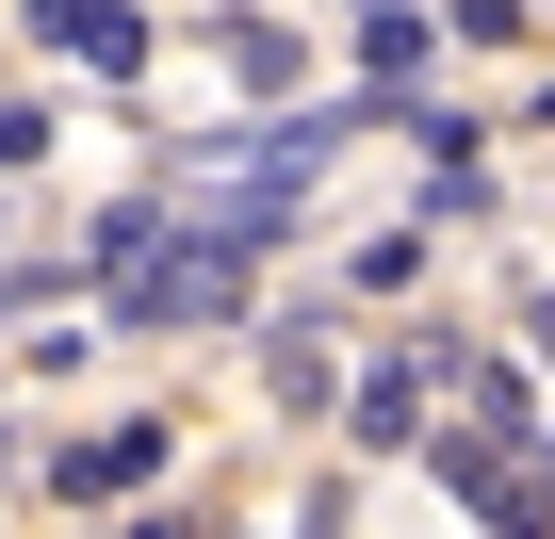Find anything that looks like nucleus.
Wrapping results in <instances>:
<instances>
[{
	"label": "nucleus",
	"instance_id": "obj_1",
	"mask_svg": "<svg viewBox=\"0 0 555 539\" xmlns=\"http://www.w3.org/2000/svg\"><path fill=\"white\" fill-rule=\"evenodd\" d=\"M245 261H261V245H229V229H196V213H180V229L131 261V279H115V328H147V344L229 328V311H245Z\"/></svg>",
	"mask_w": 555,
	"mask_h": 539
},
{
	"label": "nucleus",
	"instance_id": "obj_2",
	"mask_svg": "<svg viewBox=\"0 0 555 539\" xmlns=\"http://www.w3.org/2000/svg\"><path fill=\"white\" fill-rule=\"evenodd\" d=\"M261 393H278V409H311V425L360 393V376H344V344H327V311H261Z\"/></svg>",
	"mask_w": 555,
	"mask_h": 539
},
{
	"label": "nucleus",
	"instance_id": "obj_3",
	"mask_svg": "<svg viewBox=\"0 0 555 539\" xmlns=\"http://www.w3.org/2000/svg\"><path fill=\"white\" fill-rule=\"evenodd\" d=\"M147 474H164V425H99V441H66V458H50V490H66V506H115V490H147Z\"/></svg>",
	"mask_w": 555,
	"mask_h": 539
},
{
	"label": "nucleus",
	"instance_id": "obj_4",
	"mask_svg": "<svg viewBox=\"0 0 555 539\" xmlns=\"http://www.w3.org/2000/svg\"><path fill=\"white\" fill-rule=\"evenodd\" d=\"M425 393H441V376H425V360H392V376H360V393H344V425H360L376 458H409V441H425Z\"/></svg>",
	"mask_w": 555,
	"mask_h": 539
},
{
	"label": "nucleus",
	"instance_id": "obj_5",
	"mask_svg": "<svg viewBox=\"0 0 555 539\" xmlns=\"http://www.w3.org/2000/svg\"><path fill=\"white\" fill-rule=\"evenodd\" d=\"M457 425H474V441H506V458H539V393H522L506 360H474V376H457Z\"/></svg>",
	"mask_w": 555,
	"mask_h": 539
},
{
	"label": "nucleus",
	"instance_id": "obj_6",
	"mask_svg": "<svg viewBox=\"0 0 555 539\" xmlns=\"http://www.w3.org/2000/svg\"><path fill=\"white\" fill-rule=\"evenodd\" d=\"M360 66H376V99L409 115V82H425V17H409V0H376V34H360Z\"/></svg>",
	"mask_w": 555,
	"mask_h": 539
},
{
	"label": "nucleus",
	"instance_id": "obj_7",
	"mask_svg": "<svg viewBox=\"0 0 555 539\" xmlns=\"http://www.w3.org/2000/svg\"><path fill=\"white\" fill-rule=\"evenodd\" d=\"M164 213H180V196H115V213H99V229H82V261H99V279H131V261H147V245H164Z\"/></svg>",
	"mask_w": 555,
	"mask_h": 539
},
{
	"label": "nucleus",
	"instance_id": "obj_8",
	"mask_svg": "<svg viewBox=\"0 0 555 539\" xmlns=\"http://www.w3.org/2000/svg\"><path fill=\"white\" fill-rule=\"evenodd\" d=\"M66 50H82V66H147V34L115 17V0H66Z\"/></svg>",
	"mask_w": 555,
	"mask_h": 539
},
{
	"label": "nucleus",
	"instance_id": "obj_9",
	"mask_svg": "<svg viewBox=\"0 0 555 539\" xmlns=\"http://www.w3.org/2000/svg\"><path fill=\"white\" fill-rule=\"evenodd\" d=\"M34 147H50V115H34V99H0V164H34Z\"/></svg>",
	"mask_w": 555,
	"mask_h": 539
},
{
	"label": "nucleus",
	"instance_id": "obj_10",
	"mask_svg": "<svg viewBox=\"0 0 555 539\" xmlns=\"http://www.w3.org/2000/svg\"><path fill=\"white\" fill-rule=\"evenodd\" d=\"M522 344H539V376H555V279H539V295H522Z\"/></svg>",
	"mask_w": 555,
	"mask_h": 539
},
{
	"label": "nucleus",
	"instance_id": "obj_11",
	"mask_svg": "<svg viewBox=\"0 0 555 539\" xmlns=\"http://www.w3.org/2000/svg\"><path fill=\"white\" fill-rule=\"evenodd\" d=\"M131 539H196V523H131Z\"/></svg>",
	"mask_w": 555,
	"mask_h": 539
},
{
	"label": "nucleus",
	"instance_id": "obj_12",
	"mask_svg": "<svg viewBox=\"0 0 555 539\" xmlns=\"http://www.w3.org/2000/svg\"><path fill=\"white\" fill-rule=\"evenodd\" d=\"M539 490H555V425H539Z\"/></svg>",
	"mask_w": 555,
	"mask_h": 539
},
{
	"label": "nucleus",
	"instance_id": "obj_13",
	"mask_svg": "<svg viewBox=\"0 0 555 539\" xmlns=\"http://www.w3.org/2000/svg\"><path fill=\"white\" fill-rule=\"evenodd\" d=\"M0 474H17V441H0Z\"/></svg>",
	"mask_w": 555,
	"mask_h": 539
}]
</instances>
